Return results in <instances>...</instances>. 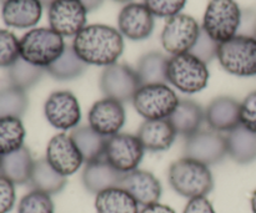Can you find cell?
Returning <instances> with one entry per match:
<instances>
[{"label": "cell", "mask_w": 256, "mask_h": 213, "mask_svg": "<svg viewBox=\"0 0 256 213\" xmlns=\"http://www.w3.org/2000/svg\"><path fill=\"white\" fill-rule=\"evenodd\" d=\"M78 56L88 65L109 66L124 51V39L115 27L104 24L86 25L72 41Z\"/></svg>", "instance_id": "cell-1"}, {"label": "cell", "mask_w": 256, "mask_h": 213, "mask_svg": "<svg viewBox=\"0 0 256 213\" xmlns=\"http://www.w3.org/2000/svg\"><path fill=\"white\" fill-rule=\"evenodd\" d=\"M172 189L186 199L205 197L214 189V179L209 166L196 160L182 157L172 162L168 174Z\"/></svg>", "instance_id": "cell-2"}, {"label": "cell", "mask_w": 256, "mask_h": 213, "mask_svg": "<svg viewBox=\"0 0 256 213\" xmlns=\"http://www.w3.org/2000/svg\"><path fill=\"white\" fill-rule=\"evenodd\" d=\"M64 37L50 27H35L20 39V57L46 69L65 49Z\"/></svg>", "instance_id": "cell-3"}, {"label": "cell", "mask_w": 256, "mask_h": 213, "mask_svg": "<svg viewBox=\"0 0 256 213\" xmlns=\"http://www.w3.org/2000/svg\"><path fill=\"white\" fill-rule=\"evenodd\" d=\"M168 82L184 94H196L208 86V64L192 52L172 55L168 62Z\"/></svg>", "instance_id": "cell-4"}, {"label": "cell", "mask_w": 256, "mask_h": 213, "mask_svg": "<svg viewBox=\"0 0 256 213\" xmlns=\"http://www.w3.org/2000/svg\"><path fill=\"white\" fill-rule=\"evenodd\" d=\"M216 57L229 74L240 77L256 76V37L235 35L219 44Z\"/></svg>", "instance_id": "cell-5"}, {"label": "cell", "mask_w": 256, "mask_h": 213, "mask_svg": "<svg viewBox=\"0 0 256 213\" xmlns=\"http://www.w3.org/2000/svg\"><path fill=\"white\" fill-rule=\"evenodd\" d=\"M242 11L235 0H210L202 29L216 42L228 41L239 32Z\"/></svg>", "instance_id": "cell-6"}, {"label": "cell", "mask_w": 256, "mask_h": 213, "mask_svg": "<svg viewBox=\"0 0 256 213\" xmlns=\"http://www.w3.org/2000/svg\"><path fill=\"white\" fill-rule=\"evenodd\" d=\"M180 99L166 84L142 85L132 99V105L145 120L169 119Z\"/></svg>", "instance_id": "cell-7"}, {"label": "cell", "mask_w": 256, "mask_h": 213, "mask_svg": "<svg viewBox=\"0 0 256 213\" xmlns=\"http://www.w3.org/2000/svg\"><path fill=\"white\" fill-rule=\"evenodd\" d=\"M202 32L199 22L186 14L169 17L162 29V45L169 54L179 55L190 52Z\"/></svg>", "instance_id": "cell-8"}, {"label": "cell", "mask_w": 256, "mask_h": 213, "mask_svg": "<svg viewBox=\"0 0 256 213\" xmlns=\"http://www.w3.org/2000/svg\"><path fill=\"white\" fill-rule=\"evenodd\" d=\"M100 90L105 97L120 102L132 101L138 90L142 87L136 70L125 64L109 65L100 75Z\"/></svg>", "instance_id": "cell-9"}, {"label": "cell", "mask_w": 256, "mask_h": 213, "mask_svg": "<svg viewBox=\"0 0 256 213\" xmlns=\"http://www.w3.org/2000/svg\"><path fill=\"white\" fill-rule=\"evenodd\" d=\"M144 147L138 136L130 134H116L106 139L104 159L122 174L138 170L142 157Z\"/></svg>", "instance_id": "cell-10"}, {"label": "cell", "mask_w": 256, "mask_h": 213, "mask_svg": "<svg viewBox=\"0 0 256 213\" xmlns=\"http://www.w3.org/2000/svg\"><path fill=\"white\" fill-rule=\"evenodd\" d=\"M44 114L52 127L62 131L74 130L82 120L79 100L68 90L52 92L44 105Z\"/></svg>", "instance_id": "cell-11"}, {"label": "cell", "mask_w": 256, "mask_h": 213, "mask_svg": "<svg viewBox=\"0 0 256 213\" xmlns=\"http://www.w3.org/2000/svg\"><path fill=\"white\" fill-rule=\"evenodd\" d=\"M88 10L79 0H55L48 10L50 29L64 36H76L86 26Z\"/></svg>", "instance_id": "cell-12"}, {"label": "cell", "mask_w": 256, "mask_h": 213, "mask_svg": "<svg viewBox=\"0 0 256 213\" xmlns=\"http://www.w3.org/2000/svg\"><path fill=\"white\" fill-rule=\"evenodd\" d=\"M226 155V137L214 130H200L185 142L184 157L196 160L206 166L219 164Z\"/></svg>", "instance_id": "cell-13"}, {"label": "cell", "mask_w": 256, "mask_h": 213, "mask_svg": "<svg viewBox=\"0 0 256 213\" xmlns=\"http://www.w3.org/2000/svg\"><path fill=\"white\" fill-rule=\"evenodd\" d=\"M88 120L89 126L94 131L108 139L120 134L126 120V114L122 102L104 97L92 104L88 114Z\"/></svg>", "instance_id": "cell-14"}, {"label": "cell", "mask_w": 256, "mask_h": 213, "mask_svg": "<svg viewBox=\"0 0 256 213\" xmlns=\"http://www.w3.org/2000/svg\"><path fill=\"white\" fill-rule=\"evenodd\" d=\"M45 159L55 171L65 177L74 175L84 162L74 140L65 132L55 135L50 140L46 147Z\"/></svg>", "instance_id": "cell-15"}, {"label": "cell", "mask_w": 256, "mask_h": 213, "mask_svg": "<svg viewBox=\"0 0 256 213\" xmlns=\"http://www.w3.org/2000/svg\"><path fill=\"white\" fill-rule=\"evenodd\" d=\"M154 15L144 2H128L118 16L119 31L134 41L148 39L154 30Z\"/></svg>", "instance_id": "cell-16"}, {"label": "cell", "mask_w": 256, "mask_h": 213, "mask_svg": "<svg viewBox=\"0 0 256 213\" xmlns=\"http://www.w3.org/2000/svg\"><path fill=\"white\" fill-rule=\"evenodd\" d=\"M119 187L129 192L138 205L142 207L158 204L162 196L160 181L152 172L145 170H134L125 174Z\"/></svg>", "instance_id": "cell-17"}, {"label": "cell", "mask_w": 256, "mask_h": 213, "mask_svg": "<svg viewBox=\"0 0 256 213\" xmlns=\"http://www.w3.org/2000/svg\"><path fill=\"white\" fill-rule=\"evenodd\" d=\"M205 121L218 132H230L240 125V102L230 96L212 100L205 110Z\"/></svg>", "instance_id": "cell-18"}, {"label": "cell", "mask_w": 256, "mask_h": 213, "mask_svg": "<svg viewBox=\"0 0 256 213\" xmlns=\"http://www.w3.org/2000/svg\"><path fill=\"white\" fill-rule=\"evenodd\" d=\"M176 131L169 119L145 120L138 130V139L144 150L150 152L166 151L174 144Z\"/></svg>", "instance_id": "cell-19"}, {"label": "cell", "mask_w": 256, "mask_h": 213, "mask_svg": "<svg viewBox=\"0 0 256 213\" xmlns=\"http://www.w3.org/2000/svg\"><path fill=\"white\" fill-rule=\"evenodd\" d=\"M42 5L39 0H6L2 7L5 25L16 29H29L42 19Z\"/></svg>", "instance_id": "cell-20"}, {"label": "cell", "mask_w": 256, "mask_h": 213, "mask_svg": "<svg viewBox=\"0 0 256 213\" xmlns=\"http://www.w3.org/2000/svg\"><path fill=\"white\" fill-rule=\"evenodd\" d=\"M82 179L85 189L92 194L98 195L104 190L119 187L124 179V174L115 170L102 157L96 161L88 162L82 171Z\"/></svg>", "instance_id": "cell-21"}, {"label": "cell", "mask_w": 256, "mask_h": 213, "mask_svg": "<svg viewBox=\"0 0 256 213\" xmlns=\"http://www.w3.org/2000/svg\"><path fill=\"white\" fill-rule=\"evenodd\" d=\"M205 120V110L194 100L182 99L176 109L169 117L172 127L178 135L190 137L200 131L202 121Z\"/></svg>", "instance_id": "cell-22"}, {"label": "cell", "mask_w": 256, "mask_h": 213, "mask_svg": "<svg viewBox=\"0 0 256 213\" xmlns=\"http://www.w3.org/2000/svg\"><path fill=\"white\" fill-rule=\"evenodd\" d=\"M35 160L26 146L2 156L0 175L6 177L14 185L29 184Z\"/></svg>", "instance_id": "cell-23"}, {"label": "cell", "mask_w": 256, "mask_h": 213, "mask_svg": "<svg viewBox=\"0 0 256 213\" xmlns=\"http://www.w3.org/2000/svg\"><path fill=\"white\" fill-rule=\"evenodd\" d=\"M225 137H226L228 155L232 161L240 165H248L255 161L256 134L239 125Z\"/></svg>", "instance_id": "cell-24"}, {"label": "cell", "mask_w": 256, "mask_h": 213, "mask_svg": "<svg viewBox=\"0 0 256 213\" xmlns=\"http://www.w3.org/2000/svg\"><path fill=\"white\" fill-rule=\"evenodd\" d=\"M98 213H139V205L122 187H112L99 192L95 199Z\"/></svg>", "instance_id": "cell-25"}, {"label": "cell", "mask_w": 256, "mask_h": 213, "mask_svg": "<svg viewBox=\"0 0 256 213\" xmlns=\"http://www.w3.org/2000/svg\"><path fill=\"white\" fill-rule=\"evenodd\" d=\"M32 190L42 191L48 195H56L66 186V177L55 171L46 159H39L35 161L32 176L29 181Z\"/></svg>", "instance_id": "cell-26"}, {"label": "cell", "mask_w": 256, "mask_h": 213, "mask_svg": "<svg viewBox=\"0 0 256 213\" xmlns=\"http://www.w3.org/2000/svg\"><path fill=\"white\" fill-rule=\"evenodd\" d=\"M86 69L88 64L78 56L72 45H66L62 54L45 70L55 80L70 81L82 76Z\"/></svg>", "instance_id": "cell-27"}, {"label": "cell", "mask_w": 256, "mask_h": 213, "mask_svg": "<svg viewBox=\"0 0 256 213\" xmlns=\"http://www.w3.org/2000/svg\"><path fill=\"white\" fill-rule=\"evenodd\" d=\"M169 57L160 51H150L138 61L136 72L142 85L166 84Z\"/></svg>", "instance_id": "cell-28"}, {"label": "cell", "mask_w": 256, "mask_h": 213, "mask_svg": "<svg viewBox=\"0 0 256 213\" xmlns=\"http://www.w3.org/2000/svg\"><path fill=\"white\" fill-rule=\"evenodd\" d=\"M79 149L84 162H92L104 157L106 137L102 136L90 126H78L70 134Z\"/></svg>", "instance_id": "cell-29"}, {"label": "cell", "mask_w": 256, "mask_h": 213, "mask_svg": "<svg viewBox=\"0 0 256 213\" xmlns=\"http://www.w3.org/2000/svg\"><path fill=\"white\" fill-rule=\"evenodd\" d=\"M25 127L22 119L2 117L0 119V155L12 154L24 146Z\"/></svg>", "instance_id": "cell-30"}, {"label": "cell", "mask_w": 256, "mask_h": 213, "mask_svg": "<svg viewBox=\"0 0 256 213\" xmlns=\"http://www.w3.org/2000/svg\"><path fill=\"white\" fill-rule=\"evenodd\" d=\"M44 67L35 66L19 57L10 67H8V77L12 86L28 91L40 81L44 72Z\"/></svg>", "instance_id": "cell-31"}, {"label": "cell", "mask_w": 256, "mask_h": 213, "mask_svg": "<svg viewBox=\"0 0 256 213\" xmlns=\"http://www.w3.org/2000/svg\"><path fill=\"white\" fill-rule=\"evenodd\" d=\"M29 107L26 91L14 86L0 89V119L2 117H16L22 119Z\"/></svg>", "instance_id": "cell-32"}, {"label": "cell", "mask_w": 256, "mask_h": 213, "mask_svg": "<svg viewBox=\"0 0 256 213\" xmlns=\"http://www.w3.org/2000/svg\"><path fill=\"white\" fill-rule=\"evenodd\" d=\"M18 213H54V204L50 195L32 190L20 200Z\"/></svg>", "instance_id": "cell-33"}, {"label": "cell", "mask_w": 256, "mask_h": 213, "mask_svg": "<svg viewBox=\"0 0 256 213\" xmlns=\"http://www.w3.org/2000/svg\"><path fill=\"white\" fill-rule=\"evenodd\" d=\"M20 57V40L14 32L0 29V67H10Z\"/></svg>", "instance_id": "cell-34"}, {"label": "cell", "mask_w": 256, "mask_h": 213, "mask_svg": "<svg viewBox=\"0 0 256 213\" xmlns=\"http://www.w3.org/2000/svg\"><path fill=\"white\" fill-rule=\"evenodd\" d=\"M144 4L154 16L169 19L182 12L186 0H144Z\"/></svg>", "instance_id": "cell-35"}, {"label": "cell", "mask_w": 256, "mask_h": 213, "mask_svg": "<svg viewBox=\"0 0 256 213\" xmlns=\"http://www.w3.org/2000/svg\"><path fill=\"white\" fill-rule=\"evenodd\" d=\"M218 47H219V42H216L215 40H212L204 30L202 29L199 37H198L196 42L192 46V49L190 50L192 55H195L196 57H199L202 61H204L205 64H209L214 57H216L218 55Z\"/></svg>", "instance_id": "cell-36"}, {"label": "cell", "mask_w": 256, "mask_h": 213, "mask_svg": "<svg viewBox=\"0 0 256 213\" xmlns=\"http://www.w3.org/2000/svg\"><path fill=\"white\" fill-rule=\"evenodd\" d=\"M240 125L256 134V91L250 92L240 102Z\"/></svg>", "instance_id": "cell-37"}, {"label": "cell", "mask_w": 256, "mask_h": 213, "mask_svg": "<svg viewBox=\"0 0 256 213\" xmlns=\"http://www.w3.org/2000/svg\"><path fill=\"white\" fill-rule=\"evenodd\" d=\"M15 200V185L6 177L0 175V213H9L14 209Z\"/></svg>", "instance_id": "cell-38"}, {"label": "cell", "mask_w": 256, "mask_h": 213, "mask_svg": "<svg viewBox=\"0 0 256 213\" xmlns=\"http://www.w3.org/2000/svg\"><path fill=\"white\" fill-rule=\"evenodd\" d=\"M184 213H215V210L206 197H195L189 200Z\"/></svg>", "instance_id": "cell-39"}, {"label": "cell", "mask_w": 256, "mask_h": 213, "mask_svg": "<svg viewBox=\"0 0 256 213\" xmlns=\"http://www.w3.org/2000/svg\"><path fill=\"white\" fill-rule=\"evenodd\" d=\"M139 213H176L172 207L166 206V205L162 204H152L149 206H145L140 210Z\"/></svg>", "instance_id": "cell-40"}, {"label": "cell", "mask_w": 256, "mask_h": 213, "mask_svg": "<svg viewBox=\"0 0 256 213\" xmlns=\"http://www.w3.org/2000/svg\"><path fill=\"white\" fill-rule=\"evenodd\" d=\"M79 1H82V4L86 7L88 12H89V11H94V10H96L98 7H100V5L102 4L104 0H79Z\"/></svg>", "instance_id": "cell-41"}, {"label": "cell", "mask_w": 256, "mask_h": 213, "mask_svg": "<svg viewBox=\"0 0 256 213\" xmlns=\"http://www.w3.org/2000/svg\"><path fill=\"white\" fill-rule=\"evenodd\" d=\"M252 213H256V190L252 192Z\"/></svg>", "instance_id": "cell-42"}, {"label": "cell", "mask_w": 256, "mask_h": 213, "mask_svg": "<svg viewBox=\"0 0 256 213\" xmlns=\"http://www.w3.org/2000/svg\"><path fill=\"white\" fill-rule=\"evenodd\" d=\"M54 1L55 0H39V2L42 5V6H48V7H49Z\"/></svg>", "instance_id": "cell-43"}, {"label": "cell", "mask_w": 256, "mask_h": 213, "mask_svg": "<svg viewBox=\"0 0 256 213\" xmlns=\"http://www.w3.org/2000/svg\"><path fill=\"white\" fill-rule=\"evenodd\" d=\"M114 1H118V2H129L130 0H114Z\"/></svg>", "instance_id": "cell-44"}, {"label": "cell", "mask_w": 256, "mask_h": 213, "mask_svg": "<svg viewBox=\"0 0 256 213\" xmlns=\"http://www.w3.org/2000/svg\"><path fill=\"white\" fill-rule=\"evenodd\" d=\"M5 1H6V0H0V2H2V4H4Z\"/></svg>", "instance_id": "cell-45"}, {"label": "cell", "mask_w": 256, "mask_h": 213, "mask_svg": "<svg viewBox=\"0 0 256 213\" xmlns=\"http://www.w3.org/2000/svg\"><path fill=\"white\" fill-rule=\"evenodd\" d=\"M0 166H2V155H0Z\"/></svg>", "instance_id": "cell-46"}, {"label": "cell", "mask_w": 256, "mask_h": 213, "mask_svg": "<svg viewBox=\"0 0 256 213\" xmlns=\"http://www.w3.org/2000/svg\"><path fill=\"white\" fill-rule=\"evenodd\" d=\"M255 37H256V32H255Z\"/></svg>", "instance_id": "cell-47"}]
</instances>
